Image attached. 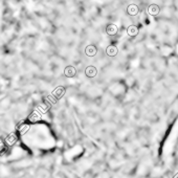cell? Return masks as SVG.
I'll return each mask as SVG.
<instances>
[{"mask_svg": "<svg viewBox=\"0 0 178 178\" xmlns=\"http://www.w3.org/2000/svg\"><path fill=\"white\" fill-rule=\"evenodd\" d=\"M128 12H129V14H130V15H136V14H137V12H138L137 7H136V5H134V4L130 5V7H128Z\"/></svg>", "mask_w": 178, "mask_h": 178, "instance_id": "obj_2", "label": "cell"}, {"mask_svg": "<svg viewBox=\"0 0 178 178\" xmlns=\"http://www.w3.org/2000/svg\"><path fill=\"white\" fill-rule=\"evenodd\" d=\"M128 34L130 35V36H135V35H137V27H135V26H130V27L128 28Z\"/></svg>", "mask_w": 178, "mask_h": 178, "instance_id": "obj_3", "label": "cell"}, {"mask_svg": "<svg viewBox=\"0 0 178 178\" xmlns=\"http://www.w3.org/2000/svg\"><path fill=\"white\" fill-rule=\"evenodd\" d=\"M116 52H117V49H116V47H114V46H110V47L108 48V55H110V56H115Z\"/></svg>", "mask_w": 178, "mask_h": 178, "instance_id": "obj_4", "label": "cell"}, {"mask_svg": "<svg viewBox=\"0 0 178 178\" xmlns=\"http://www.w3.org/2000/svg\"><path fill=\"white\" fill-rule=\"evenodd\" d=\"M148 12H149V14H150V15H152V16L158 15V14H159V7H158V5L151 4L150 7H149V10H148Z\"/></svg>", "mask_w": 178, "mask_h": 178, "instance_id": "obj_1", "label": "cell"}]
</instances>
